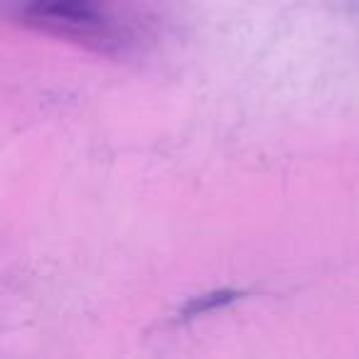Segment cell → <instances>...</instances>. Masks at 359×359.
Here are the masks:
<instances>
[{
    "mask_svg": "<svg viewBox=\"0 0 359 359\" xmlns=\"http://www.w3.org/2000/svg\"><path fill=\"white\" fill-rule=\"evenodd\" d=\"M236 298H241V293H236V290H219V293L202 295V298H195L185 305L182 318H195V315L210 313V310L222 308V305H229L231 300H236Z\"/></svg>",
    "mask_w": 359,
    "mask_h": 359,
    "instance_id": "cell-2",
    "label": "cell"
},
{
    "mask_svg": "<svg viewBox=\"0 0 359 359\" xmlns=\"http://www.w3.org/2000/svg\"><path fill=\"white\" fill-rule=\"evenodd\" d=\"M11 22L104 57H133L158 35L153 0H0Z\"/></svg>",
    "mask_w": 359,
    "mask_h": 359,
    "instance_id": "cell-1",
    "label": "cell"
}]
</instances>
